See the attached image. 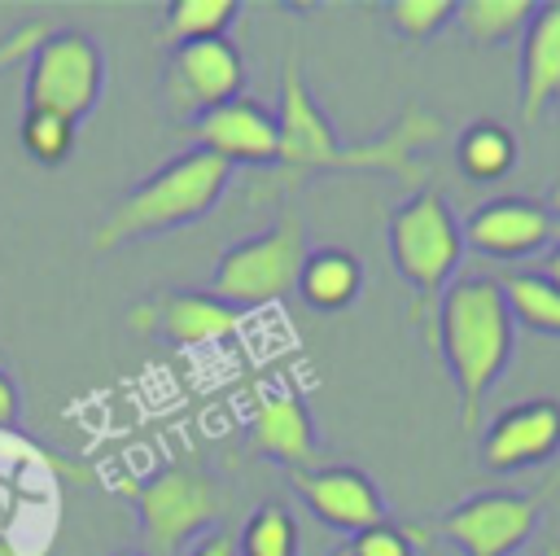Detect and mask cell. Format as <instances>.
Listing matches in <instances>:
<instances>
[{
    "label": "cell",
    "mask_w": 560,
    "mask_h": 556,
    "mask_svg": "<svg viewBox=\"0 0 560 556\" xmlns=\"http://www.w3.org/2000/svg\"><path fill=\"white\" fill-rule=\"evenodd\" d=\"M232 166L206 149H184L171 162H162L153 175H144L136 188H127L114 210L92 228V250H118V245H136L149 236H166L184 223H197L201 215H210L219 206V197L228 193Z\"/></svg>",
    "instance_id": "3"
},
{
    "label": "cell",
    "mask_w": 560,
    "mask_h": 556,
    "mask_svg": "<svg viewBox=\"0 0 560 556\" xmlns=\"http://www.w3.org/2000/svg\"><path fill=\"white\" fill-rule=\"evenodd\" d=\"M105 92V53L88 31H48L26 57V109H48L70 123L96 109Z\"/></svg>",
    "instance_id": "7"
},
{
    "label": "cell",
    "mask_w": 560,
    "mask_h": 556,
    "mask_svg": "<svg viewBox=\"0 0 560 556\" xmlns=\"http://www.w3.org/2000/svg\"><path fill=\"white\" fill-rule=\"evenodd\" d=\"M192 149H206L214 158H223L228 166H267L280 158V123L276 109H267L262 101L236 96L228 105H214L206 114H197L192 123H184Z\"/></svg>",
    "instance_id": "11"
},
{
    "label": "cell",
    "mask_w": 560,
    "mask_h": 556,
    "mask_svg": "<svg viewBox=\"0 0 560 556\" xmlns=\"http://www.w3.org/2000/svg\"><path fill=\"white\" fill-rule=\"evenodd\" d=\"M560 101V0L534 9L521 35V118H542Z\"/></svg>",
    "instance_id": "16"
},
{
    "label": "cell",
    "mask_w": 560,
    "mask_h": 556,
    "mask_svg": "<svg viewBox=\"0 0 560 556\" xmlns=\"http://www.w3.org/2000/svg\"><path fill=\"white\" fill-rule=\"evenodd\" d=\"M241 556H298V521L284 503H262L241 530Z\"/></svg>",
    "instance_id": "22"
},
{
    "label": "cell",
    "mask_w": 560,
    "mask_h": 556,
    "mask_svg": "<svg viewBox=\"0 0 560 556\" xmlns=\"http://www.w3.org/2000/svg\"><path fill=\"white\" fill-rule=\"evenodd\" d=\"M276 123H280V158L276 162L298 171V175H311V171H385V175H398L411 188L424 179V166L416 162V149H424L442 136V123L433 114H424L420 105H407L376 140L341 144L328 114L311 96L293 57H284V66H280Z\"/></svg>",
    "instance_id": "1"
},
{
    "label": "cell",
    "mask_w": 560,
    "mask_h": 556,
    "mask_svg": "<svg viewBox=\"0 0 560 556\" xmlns=\"http://www.w3.org/2000/svg\"><path fill=\"white\" fill-rule=\"evenodd\" d=\"M18 136H22V149H26L39 166H61V162L74 153L79 123L61 118V114H48V109H26Z\"/></svg>",
    "instance_id": "23"
},
{
    "label": "cell",
    "mask_w": 560,
    "mask_h": 556,
    "mask_svg": "<svg viewBox=\"0 0 560 556\" xmlns=\"http://www.w3.org/2000/svg\"><path fill=\"white\" fill-rule=\"evenodd\" d=\"M538 276H542L547 285H556V289H560V241L547 250V258H542V271H538Z\"/></svg>",
    "instance_id": "30"
},
{
    "label": "cell",
    "mask_w": 560,
    "mask_h": 556,
    "mask_svg": "<svg viewBox=\"0 0 560 556\" xmlns=\"http://www.w3.org/2000/svg\"><path fill=\"white\" fill-rule=\"evenodd\" d=\"M459 232H464V250H477V254L503 258V263L534 258L560 241L556 215L534 197H494V201L477 206L459 223Z\"/></svg>",
    "instance_id": "10"
},
{
    "label": "cell",
    "mask_w": 560,
    "mask_h": 556,
    "mask_svg": "<svg viewBox=\"0 0 560 556\" xmlns=\"http://www.w3.org/2000/svg\"><path fill=\"white\" fill-rule=\"evenodd\" d=\"M385 13L402 39H429L455 18V0H389Z\"/></svg>",
    "instance_id": "24"
},
{
    "label": "cell",
    "mask_w": 560,
    "mask_h": 556,
    "mask_svg": "<svg viewBox=\"0 0 560 556\" xmlns=\"http://www.w3.org/2000/svg\"><path fill=\"white\" fill-rule=\"evenodd\" d=\"M236 13H241L236 0H171L162 9V39L171 48L192 39H219L236 22Z\"/></svg>",
    "instance_id": "20"
},
{
    "label": "cell",
    "mask_w": 560,
    "mask_h": 556,
    "mask_svg": "<svg viewBox=\"0 0 560 556\" xmlns=\"http://www.w3.org/2000/svg\"><path fill=\"white\" fill-rule=\"evenodd\" d=\"M389 258L394 271L411 285L416 306L411 320L438 315V302L451 285V276L464 263V232L455 210L438 188H416L402 206L389 215Z\"/></svg>",
    "instance_id": "4"
},
{
    "label": "cell",
    "mask_w": 560,
    "mask_h": 556,
    "mask_svg": "<svg viewBox=\"0 0 560 556\" xmlns=\"http://www.w3.org/2000/svg\"><path fill=\"white\" fill-rule=\"evenodd\" d=\"M0 464H35V468H48V473H61V477H70V482H88L92 477V468H83L79 460H66V455H52V451H44V447H35L31 438H22V433H13V429H0Z\"/></svg>",
    "instance_id": "25"
},
{
    "label": "cell",
    "mask_w": 560,
    "mask_h": 556,
    "mask_svg": "<svg viewBox=\"0 0 560 556\" xmlns=\"http://www.w3.org/2000/svg\"><path fill=\"white\" fill-rule=\"evenodd\" d=\"M363 289V267L350 250L324 245V250H306L302 276H298V298L315 311H341L359 298Z\"/></svg>",
    "instance_id": "17"
},
{
    "label": "cell",
    "mask_w": 560,
    "mask_h": 556,
    "mask_svg": "<svg viewBox=\"0 0 560 556\" xmlns=\"http://www.w3.org/2000/svg\"><path fill=\"white\" fill-rule=\"evenodd\" d=\"M293 490L302 495V503L332 530L359 534L368 525L385 521V499L372 486L368 473L350 468V464H311V468H293L289 473Z\"/></svg>",
    "instance_id": "13"
},
{
    "label": "cell",
    "mask_w": 560,
    "mask_h": 556,
    "mask_svg": "<svg viewBox=\"0 0 560 556\" xmlns=\"http://www.w3.org/2000/svg\"><path fill=\"white\" fill-rule=\"evenodd\" d=\"M560 477H547L534 490H481L459 499L438 517V534L459 547V556H512L529 543L551 490Z\"/></svg>",
    "instance_id": "8"
},
{
    "label": "cell",
    "mask_w": 560,
    "mask_h": 556,
    "mask_svg": "<svg viewBox=\"0 0 560 556\" xmlns=\"http://www.w3.org/2000/svg\"><path fill=\"white\" fill-rule=\"evenodd\" d=\"M140 517L144 556H184V547L219 521L228 495L197 464H171L140 486H127Z\"/></svg>",
    "instance_id": "5"
},
{
    "label": "cell",
    "mask_w": 560,
    "mask_h": 556,
    "mask_svg": "<svg viewBox=\"0 0 560 556\" xmlns=\"http://www.w3.org/2000/svg\"><path fill=\"white\" fill-rule=\"evenodd\" d=\"M542 556H560V547H547V552H542Z\"/></svg>",
    "instance_id": "33"
},
{
    "label": "cell",
    "mask_w": 560,
    "mask_h": 556,
    "mask_svg": "<svg viewBox=\"0 0 560 556\" xmlns=\"http://www.w3.org/2000/svg\"><path fill=\"white\" fill-rule=\"evenodd\" d=\"M302 263H306V228L293 210H284L267 232L245 236L219 254L210 293L236 311L267 306L298 289Z\"/></svg>",
    "instance_id": "6"
},
{
    "label": "cell",
    "mask_w": 560,
    "mask_h": 556,
    "mask_svg": "<svg viewBox=\"0 0 560 556\" xmlns=\"http://www.w3.org/2000/svg\"><path fill=\"white\" fill-rule=\"evenodd\" d=\"M114 556H144V552H114Z\"/></svg>",
    "instance_id": "34"
},
{
    "label": "cell",
    "mask_w": 560,
    "mask_h": 556,
    "mask_svg": "<svg viewBox=\"0 0 560 556\" xmlns=\"http://www.w3.org/2000/svg\"><path fill=\"white\" fill-rule=\"evenodd\" d=\"M534 9V0H464L455 4V22L477 48H499L512 35H525Z\"/></svg>",
    "instance_id": "19"
},
{
    "label": "cell",
    "mask_w": 560,
    "mask_h": 556,
    "mask_svg": "<svg viewBox=\"0 0 560 556\" xmlns=\"http://www.w3.org/2000/svg\"><path fill=\"white\" fill-rule=\"evenodd\" d=\"M499 285H503V298H508L516 324L560 337V289L556 285H547L538 271H512Z\"/></svg>",
    "instance_id": "21"
},
{
    "label": "cell",
    "mask_w": 560,
    "mask_h": 556,
    "mask_svg": "<svg viewBox=\"0 0 560 556\" xmlns=\"http://www.w3.org/2000/svg\"><path fill=\"white\" fill-rule=\"evenodd\" d=\"M433 346L459 394V425L472 429L486 394L512 363L516 315L503 298V285L490 276H459L446 285L433 315Z\"/></svg>",
    "instance_id": "2"
},
{
    "label": "cell",
    "mask_w": 560,
    "mask_h": 556,
    "mask_svg": "<svg viewBox=\"0 0 560 556\" xmlns=\"http://www.w3.org/2000/svg\"><path fill=\"white\" fill-rule=\"evenodd\" d=\"M560 451V403L556 398H521L503 407L481 433V464L490 473H516L547 464Z\"/></svg>",
    "instance_id": "12"
},
{
    "label": "cell",
    "mask_w": 560,
    "mask_h": 556,
    "mask_svg": "<svg viewBox=\"0 0 560 556\" xmlns=\"http://www.w3.org/2000/svg\"><path fill=\"white\" fill-rule=\"evenodd\" d=\"M188 556H241V552H236V543L228 534H201V543Z\"/></svg>",
    "instance_id": "29"
},
{
    "label": "cell",
    "mask_w": 560,
    "mask_h": 556,
    "mask_svg": "<svg viewBox=\"0 0 560 556\" xmlns=\"http://www.w3.org/2000/svg\"><path fill=\"white\" fill-rule=\"evenodd\" d=\"M162 92H166L171 114L197 118L214 105L245 96V61L228 35L175 44L162 70Z\"/></svg>",
    "instance_id": "9"
},
{
    "label": "cell",
    "mask_w": 560,
    "mask_h": 556,
    "mask_svg": "<svg viewBox=\"0 0 560 556\" xmlns=\"http://www.w3.org/2000/svg\"><path fill=\"white\" fill-rule=\"evenodd\" d=\"M48 35V26L44 22H22V26H13L4 39H0V74L13 66V61H22V57H31L35 53V44Z\"/></svg>",
    "instance_id": "27"
},
{
    "label": "cell",
    "mask_w": 560,
    "mask_h": 556,
    "mask_svg": "<svg viewBox=\"0 0 560 556\" xmlns=\"http://www.w3.org/2000/svg\"><path fill=\"white\" fill-rule=\"evenodd\" d=\"M127 320L136 333H162L175 346H214L228 333H236L241 311L214 293L171 289V293H153L140 306H131Z\"/></svg>",
    "instance_id": "14"
},
{
    "label": "cell",
    "mask_w": 560,
    "mask_h": 556,
    "mask_svg": "<svg viewBox=\"0 0 560 556\" xmlns=\"http://www.w3.org/2000/svg\"><path fill=\"white\" fill-rule=\"evenodd\" d=\"M18 412H22V403H18V385H13V377L0 368V429H13Z\"/></svg>",
    "instance_id": "28"
},
{
    "label": "cell",
    "mask_w": 560,
    "mask_h": 556,
    "mask_svg": "<svg viewBox=\"0 0 560 556\" xmlns=\"http://www.w3.org/2000/svg\"><path fill=\"white\" fill-rule=\"evenodd\" d=\"M249 442L258 455L284 464L289 473L293 468H311L315 455H319V438H315V420L302 403L298 390L289 385H276V390H262L254 412H249Z\"/></svg>",
    "instance_id": "15"
},
{
    "label": "cell",
    "mask_w": 560,
    "mask_h": 556,
    "mask_svg": "<svg viewBox=\"0 0 560 556\" xmlns=\"http://www.w3.org/2000/svg\"><path fill=\"white\" fill-rule=\"evenodd\" d=\"M411 552H416V534L385 517L381 525H368V530L350 534L346 556H411Z\"/></svg>",
    "instance_id": "26"
},
{
    "label": "cell",
    "mask_w": 560,
    "mask_h": 556,
    "mask_svg": "<svg viewBox=\"0 0 560 556\" xmlns=\"http://www.w3.org/2000/svg\"><path fill=\"white\" fill-rule=\"evenodd\" d=\"M455 158H459V171L477 184H494L503 179L512 166H516V136L490 118L464 127L459 144H455Z\"/></svg>",
    "instance_id": "18"
},
{
    "label": "cell",
    "mask_w": 560,
    "mask_h": 556,
    "mask_svg": "<svg viewBox=\"0 0 560 556\" xmlns=\"http://www.w3.org/2000/svg\"><path fill=\"white\" fill-rule=\"evenodd\" d=\"M0 556H22V552H18V543H13V538H0Z\"/></svg>",
    "instance_id": "32"
},
{
    "label": "cell",
    "mask_w": 560,
    "mask_h": 556,
    "mask_svg": "<svg viewBox=\"0 0 560 556\" xmlns=\"http://www.w3.org/2000/svg\"><path fill=\"white\" fill-rule=\"evenodd\" d=\"M542 206H547V210L556 215V223H560V179L551 184V193H547V201H542Z\"/></svg>",
    "instance_id": "31"
}]
</instances>
